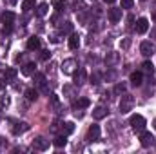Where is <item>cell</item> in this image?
<instances>
[{"label": "cell", "instance_id": "cell-3", "mask_svg": "<svg viewBox=\"0 0 156 154\" xmlns=\"http://www.w3.org/2000/svg\"><path fill=\"white\" fill-rule=\"evenodd\" d=\"M107 16H109V22H111V24H118V22L122 20V7H120V9H116V7L109 9V11H107Z\"/></svg>", "mask_w": 156, "mask_h": 154}, {"label": "cell", "instance_id": "cell-22", "mask_svg": "<svg viewBox=\"0 0 156 154\" xmlns=\"http://www.w3.org/2000/svg\"><path fill=\"white\" fill-rule=\"evenodd\" d=\"M83 80H85V71L83 69H80V73H76L75 75V83H83Z\"/></svg>", "mask_w": 156, "mask_h": 154}, {"label": "cell", "instance_id": "cell-21", "mask_svg": "<svg viewBox=\"0 0 156 154\" xmlns=\"http://www.w3.org/2000/svg\"><path fill=\"white\" fill-rule=\"evenodd\" d=\"M55 7H56L58 13H62V11L67 7V2H66V0H56V2H55Z\"/></svg>", "mask_w": 156, "mask_h": 154}, {"label": "cell", "instance_id": "cell-18", "mask_svg": "<svg viewBox=\"0 0 156 154\" xmlns=\"http://www.w3.org/2000/svg\"><path fill=\"white\" fill-rule=\"evenodd\" d=\"M26 98H27L29 102H35V100L38 98V93H37L35 89H27V91H26Z\"/></svg>", "mask_w": 156, "mask_h": 154}, {"label": "cell", "instance_id": "cell-27", "mask_svg": "<svg viewBox=\"0 0 156 154\" xmlns=\"http://www.w3.org/2000/svg\"><path fill=\"white\" fill-rule=\"evenodd\" d=\"M66 125V134H71L73 131H75V123L73 121H67V123H64Z\"/></svg>", "mask_w": 156, "mask_h": 154}, {"label": "cell", "instance_id": "cell-1", "mask_svg": "<svg viewBox=\"0 0 156 154\" xmlns=\"http://www.w3.org/2000/svg\"><path fill=\"white\" fill-rule=\"evenodd\" d=\"M129 123H131V127H133L136 132H142V131L145 129V118L142 114H133L131 120H129Z\"/></svg>", "mask_w": 156, "mask_h": 154}, {"label": "cell", "instance_id": "cell-25", "mask_svg": "<svg viewBox=\"0 0 156 154\" xmlns=\"http://www.w3.org/2000/svg\"><path fill=\"white\" fill-rule=\"evenodd\" d=\"M134 5V0H122V9H131Z\"/></svg>", "mask_w": 156, "mask_h": 154}, {"label": "cell", "instance_id": "cell-12", "mask_svg": "<svg viewBox=\"0 0 156 154\" xmlns=\"http://www.w3.org/2000/svg\"><path fill=\"white\" fill-rule=\"evenodd\" d=\"M35 73H37V65L31 64V62L22 67V75H26V76H31V75H35Z\"/></svg>", "mask_w": 156, "mask_h": 154}, {"label": "cell", "instance_id": "cell-23", "mask_svg": "<svg viewBox=\"0 0 156 154\" xmlns=\"http://www.w3.org/2000/svg\"><path fill=\"white\" fill-rule=\"evenodd\" d=\"M89 105H91V102H89L87 98H80V100L76 102V107H78V109H85V107H89Z\"/></svg>", "mask_w": 156, "mask_h": 154}, {"label": "cell", "instance_id": "cell-30", "mask_svg": "<svg viewBox=\"0 0 156 154\" xmlns=\"http://www.w3.org/2000/svg\"><path fill=\"white\" fill-rule=\"evenodd\" d=\"M4 85H5V83H4V80H0V91L4 89Z\"/></svg>", "mask_w": 156, "mask_h": 154}, {"label": "cell", "instance_id": "cell-10", "mask_svg": "<svg viewBox=\"0 0 156 154\" xmlns=\"http://www.w3.org/2000/svg\"><path fill=\"white\" fill-rule=\"evenodd\" d=\"M140 53L144 56H151L153 54V44L151 42H142L140 44Z\"/></svg>", "mask_w": 156, "mask_h": 154}, {"label": "cell", "instance_id": "cell-6", "mask_svg": "<svg viewBox=\"0 0 156 154\" xmlns=\"http://www.w3.org/2000/svg\"><path fill=\"white\" fill-rule=\"evenodd\" d=\"M100 138V127L98 125H91L89 131H87V140L89 142H96Z\"/></svg>", "mask_w": 156, "mask_h": 154}, {"label": "cell", "instance_id": "cell-9", "mask_svg": "<svg viewBox=\"0 0 156 154\" xmlns=\"http://www.w3.org/2000/svg\"><path fill=\"white\" fill-rule=\"evenodd\" d=\"M147 29H149V20L147 18H140L138 24H136V31L140 35H144V33H147Z\"/></svg>", "mask_w": 156, "mask_h": 154}, {"label": "cell", "instance_id": "cell-2", "mask_svg": "<svg viewBox=\"0 0 156 154\" xmlns=\"http://www.w3.org/2000/svg\"><path fill=\"white\" fill-rule=\"evenodd\" d=\"M75 67H76V60L67 58V60H64V64H62V73H64V75H73Z\"/></svg>", "mask_w": 156, "mask_h": 154}, {"label": "cell", "instance_id": "cell-28", "mask_svg": "<svg viewBox=\"0 0 156 154\" xmlns=\"http://www.w3.org/2000/svg\"><path fill=\"white\" fill-rule=\"evenodd\" d=\"M142 67H144V71H145V73H153V69H154L151 62H144V65H142Z\"/></svg>", "mask_w": 156, "mask_h": 154}, {"label": "cell", "instance_id": "cell-5", "mask_svg": "<svg viewBox=\"0 0 156 154\" xmlns=\"http://www.w3.org/2000/svg\"><path fill=\"white\" fill-rule=\"evenodd\" d=\"M0 18H2L4 27H11V24L15 22V18H16V16H15V13H13V11H5V13H2V16H0Z\"/></svg>", "mask_w": 156, "mask_h": 154}, {"label": "cell", "instance_id": "cell-26", "mask_svg": "<svg viewBox=\"0 0 156 154\" xmlns=\"http://www.w3.org/2000/svg\"><path fill=\"white\" fill-rule=\"evenodd\" d=\"M35 82H37L38 85H44V83H45V76L40 75V73H35Z\"/></svg>", "mask_w": 156, "mask_h": 154}, {"label": "cell", "instance_id": "cell-24", "mask_svg": "<svg viewBox=\"0 0 156 154\" xmlns=\"http://www.w3.org/2000/svg\"><path fill=\"white\" fill-rule=\"evenodd\" d=\"M4 76L9 78V80H11V78H15V76H16V69H13V67L5 69V71H4Z\"/></svg>", "mask_w": 156, "mask_h": 154}, {"label": "cell", "instance_id": "cell-7", "mask_svg": "<svg viewBox=\"0 0 156 154\" xmlns=\"http://www.w3.org/2000/svg\"><path fill=\"white\" fill-rule=\"evenodd\" d=\"M33 149H37V151H47V149H49V140H45V138H37V140L33 142Z\"/></svg>", "mask_w": 156, "mask_h": 154}, {"label": "cell", "instance_id": "cell-31", "mask_svg": "<svg viewBox=\"0 0 156 154\" xmlns=\"http://www.w3.org/2000/svg\"><path fill=\"white\" fill-rule=\"evenodd\" d=\"M105 2H107V4H113V2H116V0H105Z\"/></svg>", "mask_w": 156, "mask_h": 154}, {"label": "cell", "instance_id": "cell-15", "mask_svg": "<svg viewBox=\"0 0 156 154\" xmlns=\"http://www.w3.org/2000/svg\"><path fill=\"white\" fill-rule=\"evenodd\" d=\"M26 131H29V125H27V123H16V125L13 127V132H15V134H22V132H26Z\"/></svg>", "mask_w": 156, "mask_h": 154}, {"label": "cell", "instance_id": "cell-29", "mask_svg": "<svg viewBox=\"0 0 156 154\" xmlns=\"http://www.w3.org/2000/svg\"><path fill=\"white\" fill-rule=\"evenodd\" d=\"M40 58H42V60L45 62V60H49V58H51V53H49V51H42V54H40Z\"/></svg>", "mask_w": 156, "mask_h": 154}, {"label": "cell", "instance_id": "cell-16", "mask_svg": "<svg viewBox=\"0 0 156 154\" xmlns=\"http://www.w3.org/2000/svg\"><path fill=\"white\" fill-rule=\"evenodd\" d=\"M80 47V37L78 35H71L69 37V49H78Z\"/></svg>", "mask_w": 156, "mask_h": 154}, {"label": "cell", "instance_id": "cell-4", "mask_svg": "<svg viewBox=\"0 0 156 154\" xmlns=\"http://www.w3.org/2000/svg\"><path fill=\"white\" fill-rule=\"evenodd\" d=\"M153 140H154V136L149 131H142L140 132V143H142V147H149L153 143Z\"/></svg>", "mask_w": 156, "mask_h": 154}, {"label": "cell", "instance_id": "cell-8", "mask_svg": "<svg viewBox=\"0 0 156 154\" xmlns=\"http://www.w3.org/2000/svg\"><path fill=\"white\" fill-rule=\"evenodd\" d=\"M131 107H133V98L129 94H125L123 100L120 102V109H122V113H127V111H131Z\"/></svg>", "mask_w": 156, "mask_h": 154}, {"label": "cell", "instance_id": "cell-19", "mask_svg": "<svg viewBox=\"0 0 156 154\" xmlns=\"http://www.w3.org/2000/svg\"><path fill=\"white\" fill-rule=\"evenodd\" d=\"M47 11H49V5H47V4H40L38 7H37V15H38V16H45Z\"/></svg>", "mask_w": 156, "mask_h": 154}, {"label": "cell", "instance_id": "cell-14", "mask_svg": "<svg viewBox=\"0 0 156 154\" xmlns=\"http://www.w3.org/2000/svg\"><path fill=\"white\" fill-rule=\"evenodd\" d=\"M105 109L102 107V105H98V107H94V111H93V118L94 120H102V118H105Z\"/></svg>", "mask_w": 156, "mask_h": 154}, {"label": "cell", "instance_id": "cell-11", "mask_svg": "<svg viewBox=\"0 0 156 154\" xmlns=\"http://www.w3.org/2000/svg\"><path fill=\"white\" fill-rule=\"evenodd\" d=\"M26 45H27V49H29V51H37V49L40 47V38H38V37H29Z\"/></svg>", "mask_w": 156, "mask_h": 154}, {"label": "cell", "instance_id": "cell-32", "mask_svg": "<svg viewBox=\"0 0 156 154\" xmlns=\"http://www.w3.org/2000/svg\"><path fill=\"white\" fill-rule=\"evenodd\" d=\"M154 129H156V120H154Z\"/></svg>", "mask_w": 156, "mask_h": 154}, {"label": "cell", "instance_id": "cell-17", "mask_svg": "<svg viewBox=\"0 0 156 154\" xmlns=\"http://www.w3.org/2000/svg\"><path fill=\"white\" fill-rule=\"evenodd\" d=\"M53 143H55V147L62 149V147H66V145H67V140H66V136H56V138L53 140Z\"/></svg>", "mask_w": 156, "mask_h": 154}, {"label": "cell", "instance_id": "cell-20", "mask_svg": "<svg viewBox=\"0 0 156 154\" xmlns=\"http://www.w3.org/2000/svg\"><path fill=\"white\" fill-rule=\"evenodd\" d=\"M22 9H24V11L35 9V0H24V2H22Z\"/></svg>", "mask_w": 156, "mask_h": 154}, {"label": "cell", "instance_id": "cell-13", "mask_svg": "<svg viewBox=\"0 0 156 154\" xmlns=\"http://www.w3.org/2000/svg\"><path fill=\"white\" fill-rule=\"evenodd\" d=\"M142 73L140 71H134L133 75H131V83L134 85V87H138V85H142Z\"/></svg>", "mask_w": 156, "mask_h": 154}]
</instances>
